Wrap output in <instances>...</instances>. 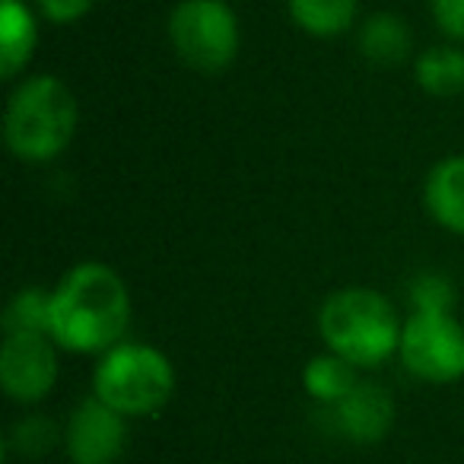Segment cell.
<instances>
[{
    "instance_id": "obj_1",
    "label": "cell",
    "mask_w": 464,
    "mask_h": 464,
    "mask_svg": "<svg viewBox=\"0 0 464 464\" xmlns=\"http://www.w3.org/2000/svg\"><path fill=\"white\" fill-rule=\"evenodd\" d=\"M130 324V293L102 261L73 265L52 290V341L71 353H99L121 343Z\"/></svg>"
},
{
    "instance_id": "obj_2",
    "label": "cell",
    "mask_w": 464,
    "mask_h": 464,
    "mask_svg": "<svg viewBox=\"0 0 464 464\" xmlns=\"http://www.w3.org/2000/svg\"><path fill=\"white\" fill-rule=\"evenodd\" d=\"M80 128V105L61 77H26L7 99L4 140L23 162H52L73 143Z\"/></svg>"
},
{
    "instance_id": "obj_3",
    "label": "cell",
    "mask_w": 464,
    "mask_h": 464,
    "mask_svg": "<svg viewBox=\"0 0 464 464\" xmlns=\"http://www.w3.org/2000/svg\"><path fill=\"white\" fill-rule=\"evenodd\" d=\"M401 331L404 322L398 309L369 286H343L318 309V334L324 347L356 369L385 366L398 356Z\"/></svg>"
},
{
    "instance_id": "obj_4",
    "label": "cell",
    "mask_w": 464,
    "mask_h": 464,
    "mask_svg": "<svg viewBox=\"0 0 464 464\" xmlns=\"http://www.w3.org/2000/svg\"><path fill=\"white\" fill-rule=\"evenodd\" d=\"M92 394L128 420L156 417L175 394V366L160 347L121 341L99 356Z\"/></svg>"
},
{
    "instance_id": "obj_5",
    "label": "cell",
    "mask_w": 464,
    "mask_h": 464,
    "mask_svg": "<svg viewBox=\"0 0 464 464\" xmlns=\"http://www.w3.org/2000/svg\"><path fill=\"white\" fill-rule=\"evenodd\" d=\"M169 42L188 67L219 73L239 54V16L226 0H181L169 14Z\"/></svg>"
},
{
    "instance_id": "obj_6",
    "label": "cell",
    "mask_w": 464,
    "mask_h": 464,
    "mask_svg": "<svg viewBox=\"0 0 464 464\" xmlns=\"http://www.w3.org/2000/svg\"><path fill=\"white\" fill-rule=\"evenodd\" d=\"M398 356L413 379L430 385L464 379V324L451 312H411Z\"/></svg>"
},
{
    "instance_id": "obj_7",
    "label": "cell",
    "mask_w": 464,
    "mask_h": 464,
    "mask_svg": "<svg viewBox=\"0 0 464 464\" xmlns=\"http://www.w3.org/2000/svg\"><path fill=\"white\" fill-rule=\"evenodd\" d=\"M58 343L48 334H4L0 388L16 404H39L58 385Z\"/></svg>"
},
{
    "instance_id": "obj_8",
    "label": "cell",
    "mask_w": 464,
    "mask_h": 464,
    "mask_svg": "<svg viewBox=\"0 0 464 464\" xmlns=\"http://www.w3.org/2000/svg\"><path fill=\"white\" fill-rule=\"evenodd\" d=\"M61 442L71 464H115L128 445V417L90 394L71 411Z\"/></svg>"
},
{
    "instance_id": "obj_9",
    "label": "cell",
    "mask_w": 464,
    "mask_h": 464,
    "mask_svg": "<svg viewBox=\"0 0 464 464\" xmlns=\"http://www.w3.org/2000/svg\"><path fill=\"white\" fill-rule=\"evenodd\" d=\"M334 430L353 445H375L394 426V401L375 382H356V388L343 401L331 407Z\"/></svg>"
},
{
    "instance_id": "obj_10",
    "label": "cell",
    "mask_w": 464,
    "mask_h": 464,
    "mask_svg": "<svg viewBox=\"0 0 464 464\" xmlns=\"http://www.w3.org/2000/svg\"><path fill=\"white\" fill-rule=\"evenodd\" d=\"M423 204L442 229L464 236V156H445L430 169Z\"/></svg>"
},
{
    "instance_id": "obj_11",
    "label": "cell",
    "mask_w": 464,
    "mask_h": 464,
    "mask_svg": "<svg viewBox=\"0 0 464 464\" xmlns=\"http://www.w3.org/2000/svg\"><path fill=\"white\" fill-rule=\"evenodd\" d=\"M35 45L39 23L26 0H0V77H20L33 61Z\"/></svg>"
},
{
    "instance_id": "obj_12",
    "label": "cell",
    "mask_w": 464,
    "mask_h": 464,
    "mask_svg": "<svg viewBox=\"0 0 464 464\" xmlns=\"http://www.w3.org/2000/svg\"><path fill=\"white\" fill-rule=\"evenodd\" d=\"M411 26L398 14H372L360 26V52L375 67H398L411 54Z\"/></svg>"
},
{
    "instance_id": "obj_13",
    "label": "cell",
    "mask_w": 464,
    "mask_h": 464,
    "mask_svg": "<svg viewBox=\"0 0 464 464\" xmlns=\"http://www.w3.org/2000/svg\"><path fill=\"white\" fill-rule=\"evenodd\" d=\"M286 10L312 39H341L353 29L360 0H286Z\"/></svg>"
},
{
    "instance_id": "obj_14",
    "label": "cell",
    "mask_w": 464,
    "mask_h": 464,
    "mask_svg": "<svg viewBox=\"0 0 464 464\" xmlns=\"http://www.w3.org/2000/svg\"><path fill=\"white\" fill-rule=\"evenodd\" d=\"M413 77L426 96H458L464 92V52L455 45H432L413 61Z\"/></svg>"
},
{
    "instance_id": "obj_15",
    "label": "cell",
    "mask_w": 464,
    "mask_h": 464,
    "mask_svg": "<svg viewBox=\"0 0 464 464\" xmlns=\"http://www.w3.org/2000/svg\"><path fill=\"white\" fill-rule=\"evenodd\" d=\"M356 366H350L343 356L337 353H318L305 362L303 369V388L312 401L324 407H334L337 401H343L356 388Z\"/></svg>"
},
{
    "instance_id": "obj_16",
    "label": "cell",
    "mask_w": 464,
    "mask_h": 464,
    "mask_svg": "<svg viewBox=\"0 0 464 464\" xmlns=\"http://www.w3.org/2000/svg\"><path fill=\"white\" fill-rule=\"evenodd\" d=\"M7 334H48L52 337V293L42 286H26L10 299L4 312Z\"/></svg>"
},
{
    "instance_id": "obj_17",
    "label": "cell",
    "mask_w": 464,
    "mask_h": 464,
    "mask_svg": "<svg viewBox=\"0 0 464 464\" xmlns=\"http://www.w3.org/2000/svg\"><path fill=\"white\" fill-rule=\"evenodd\" d=\"M64 439V430H58L54 420H48L45 413H26L14 423L7 436V449L20 451L26 458H39L48 449H54V442Z\"/></svg>"
},
{
    "instance_id": "obj_18",
    "label": "cell",
    "mask_w": 464,
    "mask_h": 464,
    "mask_svg": "<svg viewBox=\"0 0 464 464\" xmlns=\"http://www.w3.org/2000/svg\"><path fill=\"white\" fill-rule=\"evenodd\" d=\"M407 296H411L413 312H451L458 293L451 277H445L439 271H423L411 280V293Z\"/></svg>"
},
{
    "instance_id": "obj_19",
    "label": "cell",
    "mask_w": 464,
    "mask_h": 464,
    "mask_svg": "<svg viewBox=\"0 0 464 464\" xmlns=\"http://www.w3.org/2000/svg\"><path fill=\"white\" fill-rule=\"evenodd\" d=\"M430 16L445 39L464 42V0H430Z\"/></svg>"
},
{
    "instance_id": "obj_20",
    "label": "cell",
    "mask_w": 464,
    "mask_h": 464,
    "mask_svg": "<svg viewBox=\"0 0 464 464\" xmlns=\"http://www.w3.org/2000/svg\"><path fill=\"white\" fill-rule=\"evenodd\" d=\"M35 7L54 26H71L96 7V0H35Z\"/></svg>"
}]
</instances>
